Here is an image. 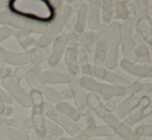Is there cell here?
<instances>
[{
    "mask_svg": "<svg viewBox=\"0 0 152 140\" xmlns=\"http://www.w3.org/2000/svg\"><path fill=\"white\" fill-rule=\"evenodd\" d=\"M63 2L58 0H10L6 7L12 12L38 23L50 24Z\"/></svg>",
    "mask_w": 152,
    "mask_h": 140,
    "instance_id": "6da1fadb",
    "label": "cell"
},
{
    "mask_svg": "<svg viewBox=\"0 0 152 140\" xmlns=\"http://www.w3.org/2000/svg\"><path fill=\"white\" fill-rule=\"evenodd\" d=\"M49 55V48L35 46L24 53L8 52L0 46V62L17 66H26L31 64H40Z\"/></svg>",
    "mask_w": 152,
    "mask_h": 140,
    "instance_id": "7a4b0ae2",
    "label": "cell"
},
{
    "mask_svg": "<svg viewBox=\"0 0 152 140\" xmlns=\"http://www.w3.org/2000/svg\"><path fill=\"white\" fill-rule=\"evenodd\" d=\"M0 24L8 28L10 27L12 29H18V30L25 31L27 33H36V34L42 35L48 29V24L29 20L16 12H10L6 6L0 12Z\"/></svg>",
    "mask_w": 152,
    "mask_h": 140,
    "instance_id": "3957f363",
    "label": "cell"
},
{
    "mask_svg": "<svg viewBox=\"0 0 152 140\" xmlns=\"http://www.w3.org/2000/svg\"><path fill=\"white\" fill-rule=\"evenodd\" d=\"M74 10L66 4H63L61 9L57 12L55 18L52 20L50 24H48V29L37 40H36V45L42 46V48H48V45L51 42L54 41V39L57 36L60 35V32L65 27L70 14Z\"/></svg>",
    "mask_w": 152,
    "mask_h": 140,
    "instance_id": "277c9868",
    "label": "cell"
},
{
    "mask_svg": "<svg viewBox=\"0 0 152 140\" xmlns=\"http://www.w3.org/2000/svg\"><path fill=\"white\" fill-rule=\"evenodd\" d=\"M121 24L113 22L108 26V48L104 60V65L108 69H115L118 63V52L120 46Z\"/></svg>",
    "mask_w": 152,
    "mask_h": 140,
    "instance_id": "5b68a950",
    "label": "cell"
},
{
    "mask_svg": "<svg viewBox=\"0 0 152 140\" xmlns=\"http://www.w3.org/2000/svg\"><path fill=\"white\" fill-rule=\"evenodd\" d=\"M79 80L85 91H89V93L97 95L98 97L102 96L107 102L120 95L124 90V89L117 88L112 84L98 82L91 76H82L81 78H79Z\"/></svg>",
    "mask_w": 152,
    "mask_h": 140,
    "instance_id": "8992f818",
    "label": "cell"
},
{
    "mask_svg": "<svg viewBox=\"0 0 152 140\" xmlns=\"http://www.w3.org/2000/svg\"><path fill=\"white\" fill-rule=\"evenodd\" d=\"M44 115L49 118L54 124L59 126L61 129H64L68 134L72 137L76 138V137L82 136V129L78 126L75 122L59 112L58 110L55 108V106L49 102L44 103Z\"/></svg>",
    "mask_w": 152,
    "mask_h": 140,
    "instance_id": "52a82bcc",
    "label": "cell"
},
{
    "mask_svg": "<svg viewBox=\"0 0 152 140\" xmlns=\"http://www.w3.org/2000/svg\"><path fill=\"white\" fill-rule=\"evenodd\" d=\"M2 87L5 89L6 93L16 100L24 108H30L32 101L29 94L22 88L20 82L16 79L12 75H7L1 79Z\"/></svg>",
    "mask_w": 152,
    "mask_h": 140,
    "instance_id": "ba28073f",
    "label": "cell"
},
{
    "mask_svg": "<svg viewBox=\"0 0 152 140\" xmlns=\"http://www.w3.org/2000/svg\"><path fill=\"white\" fill-rule=\"evenodd\" d=\"M87 102H88V105L90 107L91 111L93 110L106 123L107 126H110L112 128L116 129L120 125V121L115 116V114L111 110L108 109L106 104L102 103V101L100 100V98L97 95L88 93L87 94Z\"/></svg>",
    "mask_w": 152,
    "mask_h": 140,
    "instance_id": "9c48e42d",
    "label": "cell"
},
{
    "mask_svg": "<svg viewBox=\"0 0 152 140\" xmlns=\"http://www.w3.org/2000/svg\"><path fill=\"white\" fill-rule=\"evenodd\" d=\"M132 27L129 20L123 21L121 24V31H120V38H121V48L122 54H123V60L127 63H138L136 54H134V46L132 42Z\"/></svg>",
    "mask_w": 152,
    "mask_h": 140,
    "instance_id": "30bf717a",
    "label": "cell"
},
{
    "mask_svg": "<svg viewBox=\"0 0 152 140\" xmlns=\"http://www.w3.org/2000/svg\"><path fill=\"white\" fill-rule=\"evenodd\" d=\"M68 87L69 90L72 92V98L75 100V104H76V109L79 111V113L81 114V116H85L88 118L91 114V109L87 102V94L86 91L83 89V87L81 86L79 77H74L70 79V82H68Z\"/></svg>",
    "mask_w": 152,
    "mask_h": 140,
    "instance_id": "8fae6325",
    "label": "cell"
},
{
    "mask_svg": "<svg viewBox=\"0 0 152 140\" xmlns=\"http://www.w3.org/2000/svg\"><path fill=\"white\" fill-rule=\"evenodd\" d=\"M151 92H152V84H142L141 90L139 91L138 93H136L134 96L130 97L129 99H127L125 102L122 103L119 107H117L116 109L113 111V113L115 114V116H116L119 121L123 120V118H125L126 116L136 108V106L139 104L141 99L144 96H148V94Z\"/></svg>",
    "mask_w": 152,
    "mask_h": 140,
    "instance_id": "7c38bea8",
    "label": "cell"
},
{
    "mask_svg": "<svg viewBox=\"0 0 152 140\" xmlns=\"http://www.w3.org/2000/svg\"><path fill=\"white\" fill-rule=\"evenodd\" d=\"M95 46L93 52L94 65L102 66L104 64L107 56V48H108V26L100 24L96 30Z\"/></svg>",
    "mask_w": 152,
    "mask_h": 140,
    "instance_id": "4fadbf2b",
    "label": "cell"
},
{
    "mask_svg": "<svg viewBox=\"0 0 152 140\" xmlns=\"http://www.w3.org/2000/svg\"><path fill=\"white\" fill-rule=\"evenodd\" d=\"M95 77L97 79H102L106 82L112 84V86L117 87V88L125 89L128 86V82L126 78L122 77V76L118 75V74L114 73L112 71H109L104 66H97L94 65L92 67V77Z\"/></svg>",
    "mask_w": 152,
    "mask_h": 140,
    "instance_id": "5bb4252c",
    "label": "cell"
},
{
    "mask_svg": "<svg viewBox=\"0 0 152 140\" xmlns=\"http://www.w3.org/2000/svg\"><path fill=\"white\" fill-rule=\"evenodd\" d=\"M66 48H67V35L62 33L54 39L53 50L48 56V64L51 68H54L59 64L62 56L65 53Z\"/></svg>",
    "mask_w": 152,
    "mask_h": 140,
    "instance_id": "9a60e30c",
    "label": "cell"
},
{
    "mask_svg": "<svg viewBox=\"0 0 152 140\" xmlns=\"http://www.w3.org/2000/svg\"><path fill=\"white\" fill-rule=\"evenodd\" d=\"M151 105V99L149 96H144L140 100L139 104L136 106L134 110L128 114L125 118V121L122 122V124H124L125 126L132 128L136 124H138L139 122H141V120L143 118V116L146 114L147 108H149Z\"/></svg>",
    "mask_w": 152,
    "mask_h": 140,
    "instance_id": "2e32d148",
    "label": "cell"
},
{
    "mask_svg": "<svg viewBox=\"0 0 152 140\" xmlns=\"http://www.w3.org/2000/svg\"><path fill=\"white\" fill-rule=\"evenodd\" d=\"M120 65L125 71L138 78L152 77V61L150 60L142 63H134V64L121 60Z\"/></svg>",
    "mask_w": 152,
    "mask_h": 140,
    "instance_id": "e0dca14e",
    "label": "cell"
},
{
    "mask_svg": "<svg viewBox=\"0 0 152 140\" xmlns=\"http://www.w3.org/2000/svg\"><path fill=\"white\" fill-rule=\"evenodd\" d=\"M141 88H142V84H141L140 82H138V80L134 82H130V84L124 89L123 92H122L120 95H118L117 97L113 98L112 100L108 101L106 106L108 107L109 110H111V111L113 112L117 107H119L122 103L125 102V101L127 100V99H129L132 96H134L136 93H138L139 91L141 90Z\"/></svg>",
    "mask_w": 152,
    "mask_h": 140,
    "instance_id": "ac0fdd59",
    "label": "cell"
},
{
    "mask_svg": "<svg viewBox=\"0 0 152 140\" xmlns=\"http://www.w3.org/2000/svg\"><path fill=\"white\" fill-rule=\"evenodd\" d=\"M74 77L67 71H60V70H49V71H42L39 74V79L42 84H68L70 79Z\"/></svg>",
    "mask_w": 152,
    "mask_h": 140,
    "instance_id": "d6986e66",
    "label": "cell"
},
{
    "mask_svg": "<svg viewBox=\"0 0 152 140\" xmlns=\"http://www.w3.org/2000/svg\"><path fill=\"white\" fill-rule=\"evenodd\" d=\"M42 72V66L40 64H31L30 67L28 68L26 75H25V79L28 86L31 88L32 91H36L42 94H44L45 91L47 90L48 86L42 84L39 79V74Z\"/></svg>",
    "mask_w": 152,
    "mask_h": 140,
    "instance_id": "ffe728a7",
    "label": "cell"
},
{
    "mask_svg": "<svg viewBox=\"0 0 152 140\" xmlns=\"http://www.w3.org/2000/svg\"><path fill=\"white\" fill-rule=\"evenodd\" d=\"M88 14H87V24L92 31L97 30L100 25V12H102V1L90 0L88 2Z\"/></svg>",
    "mask_w": 152,
    "mask_h": 140,
    "instance_id": "44dd1931",
    "label": "cell"
},
{
    "mask_svg": "<svg viewBox=\"0 0 152 140\" xmlns=\"http://www.w3.org/2000/svg\"><path fill=\"white\" fill-rule=\"evenodd\" d=\"M82 136L88 139H93L96 137H114L116 136V131L110 126H92L87 127L82 130Z\"/></svg>",
    "mask_w": 152,
    "mask_h": 140,
    "instance_id": "7402d4cb",
    "label": "cell"
},
{
    "mask_svg": "<svg viewBox=\"0 0 152 140\" xmlns=\"http://www.w3.org/2000/svg\"><path fill=\"white\" fill-rule=\"evenodd\" d=\"M134 28H136L137 34L144 40L145 43L147 42L152 45V21L149 16L140 19L134 24Z\"/></svg>",
    "mask_w": 152,
    "mask_h": 140,
    "instance_id": "603a6c76",
    "label": "cell"
},
{
    "mask_svg": "<svg viewBox=\"0 0 152 140\" xmlns=\"http://www.w3.org/2000/svg\"><path fill=\"white\" fill-rule=\"evenodd\" d=\"M76 53L80 73H82L83 76H91L92 77V66L88 62V54L86 53V51L82 45L78 44L76 46Z\"/></svg>",
    "mask_w": 152,
    "mask_h": 140,
    "instance_id": "cb8c5ba5",
    "label": "cell"
},
{
    "mask_svg": "<svg viewBox=\"0 0 152 140\" xmlns=\"http://www.w3.org/2000/svg\"><path fill=\"white\" fill-rule=\"evenodd\" d=\"M44 95L49 103H55V104L64 102V100L72 98V92H70L69 89H64V90L58 92V91H56L52 87H48L47 90L45 91Z\"/></svg>",
    "mask_w": 152,
    "mask_h": 140,
    "instance_id": "d4e9b609",
    "label": "cell"
},
{
    "mask_svg": "<svg viewBox=\"0 0 152 140\" xmlns=\"http://www.w3.org/2000/svg\"><path fill=\"white\" fill-rule=\"evenodd\" d=\"M132 42L134 46V54H136L138 62H146L149 60L150 57V52H149L148 46L144 42V40L140 37L138 34L132 35Z\"/></svg>",
    "mask_w": 152,
    "mask_h": 140,
    "instance_id": "484cf974",
    "label": "cell"
},
{
    "mask_svg": "<svg viewBox=\"0 0 152 140\" xmlns=\"http://www.w3.org/2000/svg\"><path fill=\"white\" fill-rule=\"evenodd\" d=\"M64 62L67 67L68 73L72 76L78 77V74L80 73V71H79L76 48H66V51L64 53Z\"/></svg>",
    "mask_w": 152,
    "mask_h": 140,
    "instance_id": "4316f807",
    "label": "cell"
},
{
    "mask_svg": "<svg viewBox=\"0 0 152 140\" xmlns=\"http://www.w3.org/2000/svg\"><path fill=\"white\" fill-rule=\"evenodd\" d=\"M87 14H88V4L83 2L80 7L77 9L76 26H75L74 34L79 36L85 30V26L87 24Z\"/></svg>",
    "mask_w": 152,
    "mask_h": 140,
    "instance_id": "83f0119b",
    "label": "cell"
},
{
    "mask_svg": "<svg viewBox=\"0 0 152 140\" xmlns=\"http://www.w3.org/2000/svg\"><path fill=\"white\" fill-rule=\"evenodd\" d=\"M29 96L31 97V116H44V97L42 94L39 92H36V91H30L29 93Z\"/></svg>",
    "mask_w": 152,
    "mask_h": 140,
    "instance_id": "f1b7e54d",
    "label": "cell"
},
{
    "mask_svg": "<svg viewBox=\"0 0 152 140\" xmlns=\"http://www.w3.org/2000/svg\"><path fill=\"white\" fill-rule=\"evenodd\" d=\"M95 39L96 34L94 31H90V32H83L82 34L78 36V41L79 44L84 48L87 54L93 55L94 52V46H95Z\"/></svg>",
    "mask_w": 152,
    "mask_h": 140,
    "instance_id": "f546056e",
    "label": "cell"
},
{
    "mask_svg": "<svg viewBox=\"0 0 152 140\" xmlns=\"http://www.w3.org/2000/svg\"><path fill=\"white\" fill-rule=\"evenodd\" d=\"M0 136L5 137L8 140H29V135L23 134L20 130H16L0 122Z\"/></svg>",
    "mask_w": 152,
    "mask_h": 140,
    "instance_id": "4dcf8cb0",
    "label": "cell"
},
{
    "mask_svg": "<svg viewBox=\"0 0 152 140\" xmlns=\"http://www.w3.org/2000/svg\"><path fill=\"white\" fill-rule=\"evenodd\" d=\"M10 35H14L15 37L17 38L18 40L19 44L22 46L24 50L28 48L29 46H32V45H36V40L34 38H32L29 33L25 32V31H21V30H18V29H12V28H10Z\"/></svg>",
    "mask_w": 152,
    "mask_h": 140,
    "instance_id": "1f68e13d",
    "label": "cell"
},
{
    "mask_svg": "<svg viewBox=\"0 0 152 140\" xmlns=\"http://www.w3.org/2000/svg\"><path fill=\"white\" fill-rule=\"evenodd\" d=\"M57 110L59 112H61L62 114H64L65 116H67L69 120H72V122H78L80 121L81 118V114L79 113V111L76 109V107L72 106L69 103L67 102H60V103H57L56 106H55Z\"/></svg>",
    "mask_w": 152,
    "mask_h": 140,
    "instance_id": "d6a6232c",
    "label": "cell"
},
{
    "mask_svg": "<svg viewBox=\"0 0 152 140\" xmlns=\"http://www.w3.org/2000/svg\"><path fill=\"white\" fill-rule=\"evenodd\" d=\"M115 131H116V136H118L122 140H140V137L134 132V130H132V128L125 126L122 123H120V125L115 129Z\"/></svg>",
    "mask_w": 152,
    "mask_h": 140,
    "instance_id": "836d02e7",
    "label": "cell"
},
{
    "mask_svg": "<svg viewBox=\"0 0 152 140\" xmlns=\"http://www.w3.org/2000/svg\"><path fill=\"white\" fill-rule=\"evenodd\" d=\"M63 131L59 126L54 124L51 121L46 120V124H45V135H46V139H58L59 137L62 136Z\"/></svg>",
    "mask_w": 152,
    "mask_h": 140,
    "instance_id": "e575fe53",
    "label": "cell"
},
{
    "mask_svg": "<svg viewBox=\"0 0 152 140\" xmlns=\"http://www.w3.org/2000/svg\"><path fill=\"white\" fill-rule=\"evenodd\" d=\"M127 1H114V12L115 19H121L123 21H127L129 19V10L125 4Z\"/></svg>",
    "mask_w": 152,
    "mask_h": 140,
    "instance_id": "d590c367",
    "label": "cell"
},
{
    "mask_svg": "<svg viewBox=\"0 0 152 140\" xmlns=\"http://www.w3.org/2000/svg\"><path fill=\"white\" fill-rule=\"evenodd\" d=\"M134 132L140 137H151L152 136V125L150 126H138L134 129Z\"/></svg>",
    "mask_w": 152,
    "mask_h": 140,
    "instance_id": "8d00e7d4",
    "label": "cell"
},
{
    "mask_svg": "<svg viewBox=\"0 0 152 140\" xmlns=\"http://www.w3.org/2000/svg\"><path fill=\"white\" fill-rule=\"evenodd\" d=\"M34 129V126H33V122H32V118L31 116L28 118H26L25 121L22 122V125H21V128H20V131L23 133V134H27L30 132L31 130Z\"/></svg>",
    "mask_w": 152,
    "mask_h": 140,
    "instance_id": "74e56055",
    "label": "cell"
},
{
    "mask_svg": "<svg viewBox=\"0 0 152 140\" xmlns=\"http://www.w3.org/2000/svg\"><path fill=\"white\" fill-rule=\"evenodd\" d=\"M27 71H28V67L26 66H19L18 68H16V70H14V72L12 73V75L16 78L18 82H21L23 78L25 77Z\"/></svg>",
    "mask_w": 152,
    "mask_h": 140,
    "instance_id": "f35d334b",
    "label": "cell"
},
{
    "mask_svg": "<svg viewBox=\"0 0 152 140\" xmlns=\"http://www.w3.org/2000/svg\"><path fill=\"white\" fill-rule=\"evenodd\" d=\"M0 122H2L4 125L10 127V128H21L22 122L20 120H16V118H0Z\"/></svg>",
    "mask_w": 152,
    "mask_h": 140,
    "instance_id": "ab89813d",
    "label": "cell"
},
{
    "mask_svg": "<svg viewBox=\"0 0 152 140\" xmlns=\"http://www.w3.org/2000/svg\"><path fill=\"white\" fill-rule=\"evenodd\" d=\"M67 35V48H76L79 44L78 36L75 35L74 33H68Z\"/></svg>",
    "mask_w": 152,
    "mask_h": 140,
    "instance_id": "60d3db41",
    "label": "cell"
},
{
    "mask_svg": "<svg viewBox=\"0 0 152 140\" xmlns=\"http://www.w3.org/2000/svg\"><path fill=\"white\" fill-rule=\"evenodd\" d=\"M10 36V29L6 26H2L0 28V42L6 40Z\"/></svg>",
    "mask_w": 152,
    "mask_h": 140,
    "instance_id": "b9f144b4",
    "label": "cell"
},
{
    "mask_svg": "<svg viewBox=\"0 0 152 140\" xmlns=\"http://www.w3.org/2000/svg\"><path fill=\"white\" fill-rule=\"evenodd\" d=\"M0 94H1L2 103H3L4 105H10V104H12L14 99H12V97L7 94V93L4 92V91H2V90H0Z\"/></svg>",
    "mask_w": 152,
    "mask_h": 140,
    "instance_id": "7bdbcfd3",
    "label": "cell"
},
{
    "mask_svg": "<svg viewBox=\"0 0 152 140\" xmlns=\"http://www.w3.org/2000/svg\"><path fill=\"white\" fill-rule=\"evenodd\" d=\"M141 122H142V126H150V125H152V108L148 113H146L143 116Z\"/></svg>",
    "mask_w": 152,
    "mask_h": 140,
    "instance_id": "ee69618b",
    "label": "cell"
},
{
    "mask_svg": "<svg viewBox=\"0 0 152 140\" xmlns=\"http://www.w3.org/2000/svg\"><path fill=\"white\" fill-rule=\"evenodd\" d=\"M12 111H14V108L12 107L10 105H5V108H4V112L2 114L1 118H10L12 115Z\"/></svg>",
    "mask_w": 152,
    "mask_h": 140,
    "instance_id": "f6af8a7d",
    "label": "cell"
},
{
    "mask_svg": "<svg viewBox=\"0 0 152 140\" xmlns=\"http://www.w3.org/2000/svg\"><path fill=\"white\" fill-rule=\"evenodd\" d=\"M7 75H12V70L10 68H5L4 67V68L0 69V79H2V78Z\"/></svg>",
    "mask_w": 152,
    "mask_h": 140,
    "instance_id": "bcb514c9",
    "label": "cell"
},
{
    "mask_svg": "<svg viewBox=\"0 0 152 140\" xmlns=\"http://www.w3.org/2000/svg\"><path fill=\"white\" fill-rule=\"evenodd\" d=\"M92 126H95V121L92 116H88L86 118V128L87 127H92Z\"/></svg>",
    "mask_w": 152,
    "mask_h": 140,
    "instance_id": "7dc6e473",
    "label": "cell"
},
{
    "mask_svg": "<svg viewBox=\"0 0 152 140\" xmlns=\"http://www.w3.org/2000/svg\"><path fill=\"white\" fill-rule=\"evenodd\" d=\"M57 140H91V139H88V138H85V137H83V136H80V137H76V138H74V137H72V138L60 137V138H58Z\"/></svg>",
    "mask_w": 152,
    "mask_h": 140,
    "instance_id": "c3c4849f",
    "label": "cell"
},
{
    "mask_svg": "<svg viewBox=\"0 0 152 140\" xmlns=\"http://www.w3.org/2000/svg\"><path fill=\"white\" fill-rule=\"evenodd\" d=\"M6 3H7V1H5V0H0V12L6 6Z\"/></svg>",
    "mask_w": 152,
    "mask_h": 140,
    "instance_id": "681fc988",
    "label": "cell"
},
{
    "mask_svg": "<svg viewBox=\"0 0 152 140\" xmlns=\"http://www.w3.org/2000/svg\"><path fill=\"white\" fill-rule=\"evenodd\" d=\"M144 4L146 7L152 8V0H147V1H144Z\"/></svg>",
    "mask_w": 152,
    "mask_h": 140,
    "instance_id": "f907efd6",
    "label": "cell"
},
{
    "mask_svg": "<svg viewBox=\"0 0 152 140\" xmlns=\"http://www.w3.org/2000/svg\"><path fill=\"white\" fill-rule=\"evenodd\" d=\"M4 108H5V105L3 103H0V116H2V114H3Z\"/></svg>",
    "mask_w": 152,
    "mask_h": 140,
    "instance_id": "816d5d0a",
    "label": "cell"
},
{
    "mask_svg": "<svg viewBox=\"0 0 152 140\" xmlns=\"http://www.w3.org/2000/svg\"><path fill=\"white\" fill-rule=\"evenodd\" d=\"M2 68H4V63L0 62V69H2Z\"/></svg>",
    "mask_w": 152,
    "mask_h": 140,
    "instance_id": "f5cc1de1",
    "label": "cell"
},
{
    "mask_svg": "<svg viewBox=\"0 0 152 140\" xmlns=\"http://www.w3.org/2000/svg\"><path fill=\"white\" fill-rule=\"evenodd\" d=\"M0 140H8L7 138H5V137H2V136H0Z\"/></svg>",
    "mask_w": 152,
    "mask_h": 140,
    "instance_id": "db71d44e",
    "label": "cell"
},
{
    "mask_svg": "<svg viewBox=\"0 0 152 140\" xmlns=\"http://www.w3.org/2000/svg\"><path fill=\"white\" fill-rule=\"evenodd\" d=\"M0 103H2V100H1V94H0Z\"/></svg>",
    "mask_w": 152,
    "mask_h": 140,
    "instance_id": "11a10c76",
    "label": "cell"
},
{
    "mask_svg": "<svg viewBox=\"0 0 152 140\" xmlns=\"http://www.w3.org/2000/svg\"><path fill=\"white\" fill-rule=\"evenodd\" d=\"M47 140H56V139H52V138H51V139H47Z\"/></svg>",
    "mask_w": 152,
    "mask_h": 140,
    "instance_id": "9f6ffc18",
    "label": "cell"
},
{
    "mask_svg": "<svg viewBox=\"0 0 152 140\" xmlns=\"http://www.w3.org/2000/svg\"><path fill=\"white\" fill-rule=\"evenodd\" d=\"M150 107H151V108H152V104H151V105H150Z\"/></svg>",
    "mask_w": 152,
    "mask_h": 140,
    "instance_id": "6f0895ef",
    "label": "cell"
},
{
    "mask_svg": "<svg viewBox=\"0 0 152 140\" xmlns=\"http://www.w3.org/2000/svg\"><path fill=\"white\" fill-rule=\"evenodd\" d=\"M142 140H145V139H142Z\"/></svg>",
    "mask_w": 152,
    "mask_h": 140,
    "instance_id": "680465c9",
    "label": "cell"
}]
</instances>
